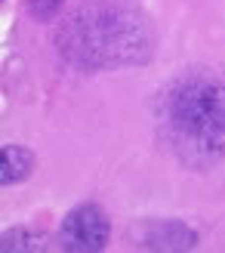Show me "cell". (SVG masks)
I'll return each mask as SVG.
<instances>
[{
  "label": "cell",
  "instance_id": "4",
  "mask_svg": "<svg viewBox=\"0 0 225 253\" xmlns=\"http://www.w3.org/2000/svg\"><path fill=\"white\" fill-rule=\"evenodd\" d=\"M197 244V235L179 219H160L145 229L148 250H191Z\"/></svg>",
  "mask_w": 225,
  "mask_h": 253
},
{
  "label": "cell",
  "instance_id": "7",
  "mask_svg": "<svg viewBox=\"0 0 225 253\" xmlns=\"http://www.w3.org/2000/svg\"><path fill=\"white\" fill-rule=\"evenodd\" d=\"M62 3H65V0H28V9H31L34 19L53 22L59 12H62Z\"/></svg>",
  "mask_w": 225,
  "mask_h": 253
},
{
  "label": "cell",
  "instance_id": "5",
  "mask_svg": "<svg viewBox=\"0 0 225 253\" xmlns=\"http://www.w3.org/2000/svg\"><path fill=\"white\" fill-rule=\"evenodd\" d=\"M34 170V155L25 145H12L6 142L0 151V182L3 185H16L22 179H28Z\"/></svg>",
  "mask_w": 225,
  "mask_h": 253
},
{
  "label": "cell",
  "instance_id": "6",
  "mask_svg": "<svg viewBox=\"0 0 225 253\" xmlns=\"http://www.w3.org/2000/svg\"><path fill=\"white\" fill-rule=\"evenodd\" d=\"M37 247H40V238L25 232V229L3 232V253H9V250H37Z\"/></svg>",
  "mask_w": 225,
  "mask_h": 253
},
{
  "label": "cell",
  "instance_id": "2",
  "mask_svg": "<svg viewBox=\"0 0 225 253\" xmlns=\"http://www.w3.org/2000/svg\"><path fill=\"white\" fill-rule=\"evenodd\" d=\"M167 121L188 142L219 145L225 136V81L213 74L176 81L167 93Z\"/></svg>",
  "mask_w": 225,
  "mask_h": 253
},
{
  "label": "cell",
  "instance_id": "1",
  "mask_svg": "<svg viewBox=\"0 0 225 253\" xmlns=\"http://www.w3.org/2000/svg\"><path fill=\"white\" fill-rule=\"evenodd\" d=\"M56 43L71 65L86 71L142 65L151 56V28L127 0H86L62 22Z\"/></svg>",
  "mask_w": 225,
  "mask_h": 253
},
{
  "label": "cell",
  "instance_id": "3",
  "mask_svg": "<svg viewBox=\"0 0 225 253\" xmlns=\"http://www.w3.org/2000/svg\"><path fill=\"white\" fill-rule=\"evenodd\" d=\"M111 222L99 204H77L59 229V241L71 253H96L108 244Z\"/></svg>",
  "mask_w": 225,
  "mask_h": 253
}]
</instances>
